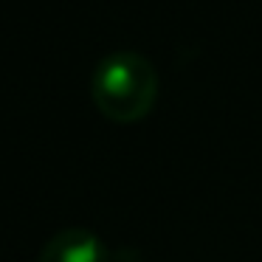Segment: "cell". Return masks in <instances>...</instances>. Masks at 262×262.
Here are the masks:
<instances>
[{"mask_svg":"<svg viewBox=\"0 0 262 262\" xmlns=\"http://www.w3.org/2000/svg\"><path fill=\"white\" fill-rule=\"evenodd\" d=\"M40 262H107V248L93 231L68 228L48 239Z\"/></svg>","mask_w":262,"mask_h":262,"instance_id":"2","label":"cell"},{"mask_svg":"<svg viewBox=\"0 0 262 262\" xmlns=\"http://www.w3.org/2000/svg\"><path fill=\"white\" fill-rule=\"evenodd\" d=\"M155 91H158V76L144 54H107L93 71V99L99 110L116 121L141 119L155 102Z\"/></svg>","mask_w":262,"mask_h":262,"instance_id":"1","label":"cell"}]
</instances>
